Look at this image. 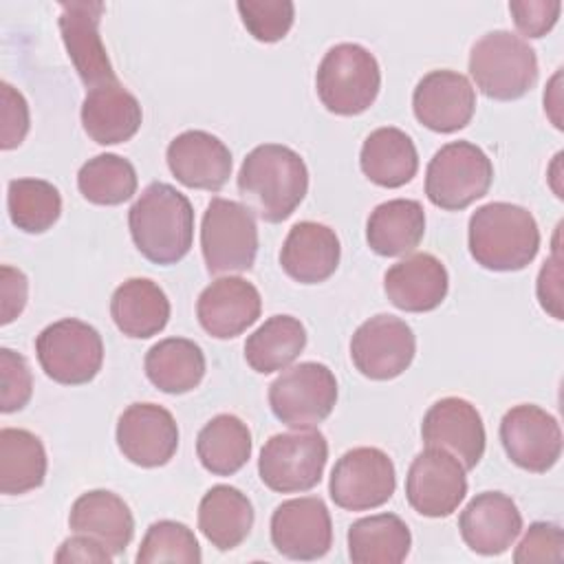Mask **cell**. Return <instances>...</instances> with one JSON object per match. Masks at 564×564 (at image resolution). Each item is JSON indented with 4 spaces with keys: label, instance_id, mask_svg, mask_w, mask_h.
I'll list each match as a JSON object with an SVG mask.
<instances>
[{
    "label": "cell",
    "instance_id": "cell-1",
    "mask_svg": "<svg viewBox=\"0 0 564 564\" xmlns=\"http://www.w3.org/2000/svg\"><path fill=\"white\" fill-rule=\"evenodd\" d=\"M238 192L264 223L286 220L308 192L304 159L282 143L256 145L238 170Z\"/></svg>",
    "mask_w": 564,
    "mask_h": 564
},
{
    "label": "cell",
    "instance_id": "cell-2",
    "mask_svg": "<svg viewBox=\"0 0 564 564\" xmlns=\"http://www.w3.org/2000/svg\"><path fill=\"white\" fill-rule=\"evenodd\" d=\"M134 247L154 264H176L194 240V209L189 198L170 183H150L128 212Z\"/></svg>",
    "mask_w": 564,
    "mask_h": 564
},
{
    "label": "cell",
    "instance_id": "cell-3",
    "mask_svg": "<svg viewBox=\"0 0 564 564\" xmlns=\"http://www.w3.org/2000/svg\"><path fill=\"white\" fill-rule=\"evenodd\" d=\"M469 253L482 269L520 271L540 249V229L527 207L494 200L469 216Z\"/></svg>",
    "mask_w": 564,
    "mask_h": 564
},
{
    "label": "cell",
    "instance_id": "cell-4",
    "mask_svg": "<svg viewBox=\"0 0 564 564\" xmlns=\"http://www.w3.org/2000/svg\"><path fill=\"white\" fill-rule=\"evenodd\" d=\"M469 75L476 88L496 101H513L538 82L533 46L505 29L478 37L469 51Z\"/></svg>",
    "mask_w": 564,
    "mask_h": 564
},
{
    "label": "cell",
    "instance_id": "cell-5",
    "mask_svg": "<svg viewBox=\"0 0 564 564\" xmlns=\"http://www.w3.org/2000/svg\"><path fill=\"white\" fill-rule=\"evenodd\" d=\"M315 88L326 110L341 117L361 115L375 104L379 95V62L361 44H335L326 51L317 66Z\"/></svg>",
    "mask_w": 564,
    "mask_h": 564
},
{
    "label": "cell",
    "instance_id": "cell-6",
    "mask_svg": "<svg viewBox=\"0 0 564 564\" xmlns=\"http://www.w3.org/2000/svg\"><path fill=\"white\" fill-rule=\"evenodd\" d=\"M200 251L212 275L249 271L258 256L253 212L229 198H212L200 223Z\"/></svg>",
    "mask_w": 564,
    "mask_h": 564
},
{
    "label": "cell",
    "instance_id": "cell-7",
    "mask_svg": "<svg viewBox=\"0 0 564 564\" xmlns=\"http://www.w3.org/2000/svg\"><path fill=\"white\" fill-rule=\"evenodd\" d=\"M494 181L491 159L471 141H449L427 163L425 194L432 205L460 212L482 198Z\"/></svg>",
    "mask_w": 564,
    "mask_h": 564
},
{
    "label": "cell",
    "instance_id": "cell-8",
    "mask_svg": "<svg viewBox=\"0 0 564 564\" xmlns=\"http://www.w3.org/2000/svg\"><path fill=\"white\" fill-rule=\"evenodd\" d=\"M328 460L326 436L315 430H295L273 434L260 449V480L278 494H297L313 489Z\"/></svg>",
    "mask_w": 564,
    "mask_h": 564
},
{
    "label": "cell",
    "instance_id": "cell-9",
    "mask_svg": "<svg viewBox=\"0 0 564 564\" xmlns=\"http://www.w3.org/2000/svg\"><path fill=\"white\" fill-rule=\"evenodd\" d=\"M35 355L48 379L62 386H82L97 377L104 364V341L95 326L64 317L40 330Z\"/></svg>",
    "mask_w": 564,
    "mask_h": 564
},
{
    "label": "cell",
    "instance_id": "cell-10",
    "mask_svg": "<svg viewBox=\"0 0 564 564\" xmlns=\"http://www.w3.org/2000/svg\"><path fill=\"white\" fill-rule=\"evenodd\" d=\"M337 403V379L333 370L317 361H302L284 368L269 386V405L278 421L306 430L326 421Z\"/></svg>",
    "mask_w": 564,
    "mask_h": 564
},
{
    "label": "cell",
    "instance_id": "cell-11",
    "mask_svg": "<svg viewBox=\"0 0 564 564\" xmlns=\"http://www.w3.org/2000/svg\"><path fill=\"white\" fill-rule=\"evenodd\" d=\"M397 489L392 458L379 447H355L337 458L328 494L339 509L368 511L386 505Z\"/></svg>",
    "mask_w": 564,
    "mask_h": 564
},
{
    "label": "cell",
    "instance_id": "cell-12",
    "mask_svg": "<svg viewBox=\"0 0 564 564\" xmlns=\"http://www.w3.org/2000/svg\"><path fill=\"white\" fill-rule=\"evenodd\" d=\"M465 467L456 456L441 447L419 452L405 476V498L425 518H447L467 494Z\"/></svg>",
    "mask_w": 564,
    "mask_h": 564
},
{
    "label": "cell",
    "instance_id": "cell-13",
    "mask_svg": "<svg viewBox=\"0 0 564 564\" xmlns=\"http://www.w3.org/2000/svg\"><path fill=\"white\" fill-rule=\"evenodd\" d=\"M416 352L412 328L394 315L379 313L366 319L350 339L355 368L375 381H388L405 372Z\"/></svg>",
    "mask_w": 564,
    "mask_h": 564
},
{
    "label": "cell",
    "instance_id": "cell-14",
    "mask_svg": "<svg viewBox=\"0 0 564 564\" xmlns=\"http://www.w3.org/2000/svg\"><path fill=\"white\" fill-rule=\"evenodd\" d=\"M500 443L513 465L544 474L562 456V430L553 414L533 403H520L500 421Z\"/></svg>",
    "mask_w": 564,
    "mask_h": 564
},
{
    "label": "cell",
    "instance_id": "cell-15",
    "mask_svg": "<svg viewBox=\"0 0 564 564\" xmlns=\"http://www.w3.org/2000/svg\"><path fill=\"white\" fill-rule=\"evenodd\" d=\"M271 542L289 560L311 562L330 551L333 522L328 507L317 496L284 500L271 516Z\"/></svg>",
    "mask_w": 564,
    "mask_h": 564
},
{
    "label": "cell",
    "instance_id": "cell-16",
    "mask_svg": "<svg viewBox=\"0 0 564 564\" xmlns=\"http://www.w3.org/2000/svg\"><path fill=\"white\" fill-rule=\"evenodd\" d=\"M106 11L104 2H62L59 4V33L66 53L82 79L90 90L104 84L119 82L106 46L99 35V22Z\"/></svg>",
    "mask_w": 564,
    "mask_h": 564
},
{
    "label": "cell",
    "instance_id": "cell-17",
    "mask_svg": "<svg viewBox=\"0 0 564 564\" xmlns=\"http://www.w3.org/2000/svg\"><path fill=\"white\" fill-rule=\"evenodd\" d=\"M119 452L139 467H161L178 449V425L170 410L156 403H132L117 421Z\"/></svg>",
    "mask_w": 564,
    "mask_h": 564
},
{
    "label": "cell",
    "instance_id": "cell-18",
    "mask_svg": "<svg viewBox=\"0 0 564 564\" xmlns=\"http://www.w3.org/2000/svg\"><path fill=\"white\" fill-rule=\"evenodd\" d=\"M421 438L427 447H441L456 456L469 471L485 454V425L476 405L460 397H445L430 405L421 423Z\"/></svg>",
    "mask_w": 564,
    "mask_h": 564
},
{
    "label": "cell",
    "instance_id": "cell-19",
    "mask_svg": "<svg viewBox=\"0 0 564 564\" xmlns=\"http://www.w3.org/2000/svg\"><path fill=\"white\" fill-rule=\"evenodd\" d=\"M412 110L425 128L443 134L456 132L474 117L476 90L458 70H430L419 79L412 93Z\"/></svg>",
    "mask_w": 564,
    "mask_h": 564
},
{
    "label": "cell",
    "instance_id": "cell-20",
    "mask_svg": "<svg viewBox=\"0 0 564 564\" xmlns=\"http://www.w3.org/2000/svg\"><path fill=\"white\" fill-rule=\"evenodd\" d=\"M260 291L240 275H225L207 284L196 302V317L205 333L216 339H231L245 333L260 317Z\"/></svg>",
    "mask_w": 564,
    "mask_h": 564
},
{
    "label": "cell",
    "instance_id": "cell-21",
    "mask_svg": "<svg viewBox=\"0 0 564 564\" xmlns=\"http://www.w3.org/2000/svg\"><path fill=\"white\" fill-rule=\"evenodd\" d=\"M165 159L178 183L207 192H218L229 181L234 165L229 148L205 130L176 134L165 150Z\"/></svg>",
    "mask_w": 564,
    "mask_h": 564
},
{
    "label": "cell",
    "instance_id": "cell-22",
    "mask_svg": "<svg viewBox=\"0 0 564 564\" xmlns=\"http://www.w3.org/2000/svg\"><path fill=\"white\" fill-rule=\"evenodd\" d=\"M463 542L478 555L505 553L522 531L516 502L502 491L476 494L458 516Z\"/></svg>",
    "mask_w": 564,
    "mask_h": 564
},
{
    "label": "cell",
    "instance_id": "cell-23",
    "mask_svg": "<svg viewBox=\"0 0 564 564\" xmlns=\"http://www.w3.org/2000/svg\"><path fill=\"white\" fill-rule=\"evenodd\" d=\"M341 258V245L324 223L302 220L295 223L280 249V264L289 278L300 284H317L328 280Z\"/></svg>",
    "mask_w": 564,
    "mask_h": 564
},
{
    "label": "cell",
    "instance_id": "cell-24",
    "mask_svg": "<svg viewBox=\"0 0 564 564\" xmlns=\"http://www.w3.org/2000/svg\"><path fill=\"white\" fill-rule=\"evenodd\" d=\"M447 289V269L432 253L405 256L383 275V291L388 300L405 313L434 311L445 300Z\"/></svg>",
    "mask_w": 564,
    "mask_h": 564
},
{
    "label": "cell",
    "instance_id": "cell-25",
    "mask_svg": "<svg viewBox=\"0 0 564 564\" xmlns=\"http://www.w3.org/2000/svg\"><path fill=\"white\" fill-rule=\"evenodd\" d=\"M82 126L99 145H115L132 139L143 121L139 99L121 82L90 88L82 101Z\"/></svg>",
    "mask_w": 564,
    "mask_h": 564
},
{
    "label": "cell",
    "instance_id": "cell-26",
    "mask_svg": "<svg viewBox=\"0 0 564 564\" xmlns=\"http://www.w3.org/2000/svg\"><path fill=\"white\" fill-rule=\"evenodd\" d=\"M73 533L88 535L104 544L112 555H121L134 535V518L130 507L108 489L82 494L68 513Z\"/></svg>",
    "mask_w": 564,
    "mask_h": 564
},
{
    "label": "cell",
    "instance_id": "cell-27",
    "mask_svg": "<svg viewBox=\"0 0 564 564\" xmlns=\"http://www.w3.org/2000/svg\"><path fill=\"white\" fill-rule=\"evenodd\" d=\"M115 326L132 339H148L161 333L170 319V300L150 278H130L110 297Z\"/></svg>",
    "mask_w": 564,
    "mask_h": 564
},
{
    "label": "cell",
    "instance_id": "cell-28",
    "mask_svg": "<svg viewBox=\"0 0 564 564\" xmlns=\"http://www.w3.org/2000/svg\"><path fill=\"white\" fill-rule=\"evenodd\" d=\"M359 165L366 178L375 185L388 189L401 187L416 176V145L410 134L399 128H377L361 143Z\"/></svg>",
    "mask_w": 564,
    "mask_h": 564
},
{
    "label": "cell",
    "instance_id": "cell-29",
    "mask_svg": "<svg viewBox=\"0 0 564 564\" xmlns=\"http://www.w3.org/2000/svg\"><path fill=\"white\" fill-rule=\"evenodd\" d=\"M425 234V209L414 198H392L377 205L366 223L368 247L377 256H405Z\"/></svg>",
    "mask_w": 564,
    "mask_h": 564
},
{
    "label": "cell",
    "instance_id": "cell-30",
    "mask_svg": "<svg viewBox=\"0 0 564 564\" xmlns=\"http://www.w3.org/2000/svg\"><path fill=\"white\" fill-rule=\"evenodd\" d=\"M253 527L251 500L231 485H214L198 505V529L218 551L240 546Z\"/></svg>",
    "mask_w": 564,
    "mask_h": 564
},
{
    "label": "cell",
    "instance_id": "cell-31",
    "mask_svg": "<svg viewBox=\"0 0 564 564\" xmlns=\"http://www.w3.org/2000/svg\"><path fill=\"white\" fill-rule=\"evenodd\" d=\"M145 375L154 388L167 394H185L205 377V355L200 346L185 337H167L145 352Z\"/></svg>",
    "mask_w": 564,
    "mask_h": 564
},
{
    "label": "cell",
    "instance_id": "cell-32",
    "mask_svg": "<svg viewBox=\"0 0 564 564\" xmlns=\"http://www.w3.org/2000/svg\"><path fill=\"white\" fill-rule=\"evenodd\" d=\"M348 557L355 564H399L408 557L412 535L394 513H377L348 527Z\"/></svg>",
    "mask_w": 564,
    "mask_h": 564
},
{
    "label": "cell",
    "instance_id": "cell-33",
    "mask_svg": "<svg viewBox=\"0 0 564 564\" xmlns=\"http://www.w3.org/2000/svg\"><path fill=\"white\" fill-rule=\"evenodd\" d=\"M196 456L214 476H231L251 458V432L236 414H216L196 436Z\"/></svg>",
    "mask_w": 564,
    "mask_h": 564
},
{
    "label": "cell",
    "instance_id": "cell-34",
    "mask_svg": "<svg viewBox=\"0 0 564 564\" xmlns=\"http://www.w3.org/2000/svg\"><path fill=\"white\" fill-rule=\"evenodd\" d=\"M306 346V328L293 315L264 319L245 341V359L260 375L289 368Z\"/></svg>",
    "mask_w": 564,
    "mask_h": 564
},
{
    "label": "cell",
    "instance_id": "cell-35",
    "mask_svg": "<svg viewBox=\"0 0 564 564\" xmlns=\"http://www.w3.org/2000/svg\"><path fill=\"white\" fill-rule=\"evenodd\" d=\"M46 476V449L42 441L22 427L0 430V491L20 496L37 489Z\"/></svg>",
    "mask_w": 564,
    "mask_h": 564
},
{
    "label": "cell",
    "instance_id": "cell-36",
    "mask_svg": "<svg viewBox=\"0 0 564 564\" xmlns=\"http://www.w3.org/2000/svg\"><path fill=\"white\" fill-rule=\"evenodd\" d=\"M11 223L26 234H44L62 214L59 189L42 178H13L7 187Z\"/></svg>",
    "mask_w": 564,
    "mask_h": 564
},
{
    "label": "cell",
    "instance_id": "cell-37",
    "mask_svg": "<svg viewBox=\"0 0 564 564\" xmlns=\"http://www.w3.org/2000/svg\"><path fill=\"white\" fill-rule=\"evenodd\" d=\"M77 187L88 203L121 205L137 192V170L119 154H97L79 167Z\"/></svg>",
    "mask_w": 564,
    "mask_h": 564
},
{
    "label": "cell",
    "instance_id": "cell-38",
    "mask_svg": "<svg viewBox=\"0 0 564 564\" xmlns=\"http://www.w3.org/2000/svg\"><path fill=\"white\" fill-rule=\"evenodd\" d=\"M134 560L139 564H154V562L198 564L203 560V553L194 531L187 524L176 520H159L148 527Z\"/></svg>",
    "mask_w": 564,
    "mask_h": 564
},
{
    "label": "cell",
    "instance_id": "cell-39",
    "mask_svg": "<svg viewBox=\"0 0 564 564\" xmlns=\"http://www.w3.org/2000/svg\"><path fill=\"white\" fill-rule=\"evenodd\" d=\"M236 9L245 29L264 44L282 40L295 18V4L291 0H238Z\"/></svg>",
    "mask_w": 564,
    "mask_h": 564
},
{
    "label": "cell",
    "instance_id": "cell-40",
    "mask_svg": "<svg viewBox=\"0 0 564 564\" xmlns=\"http://www.w3.org/2000/svg\"><path fill=\"white\" fill-rule=\"evenodd\" d=\"M31 394L33 377L26 359L11 348H0V410L18 412L31 401Z\"/></svg>",
    "mask_w": 564,
    "mask_h": 564
},
{
    "label": "cell",
    "instance_id": "cell-41",
    "mask_svg": "<svg viewBox=\"0 0 564 564\" xmlns=\"http://www.w3.org/2000/svg\"><path fill=\"white\" fill-rule=\"evenodd\" d=\"M564 560V533L555 522H533L516 546L513 562H562Z\"/></svg>",
    "mask_w": 564,
    "mask_h": 564
},
{
    "label": "cell",
    "instance_id": "cell-42",
    "mask_svg": "<svg viewBox=\"0 0 564 564\" xmlns=\"http://www.w3.org/2000/svg\"><path fill=\"white\" fill-rule=\"evenodd\" d=\"M0 101H2V132H0V148L2 150H13L18 148L31 126L29 117V104L24 95L13 88L9 82L0 84Z\"/></svg>",
    "mask_w": 564,
    "mask_h": 564
},
{
    "label": "cell",
    "instance_id": "cell-43",
    "mask_svg": "<svg viewBox=\"0 0 564 564\" xmlns=\"http://www.w3.org/2000/svg\"><path fill=\"white\" fill-rule=\"evenodd\" d=\"M509 11L522 35L542 37L555 26L562 11V2L560 0H513L509 2Z\"/></svg>",
    "mask_w": 564,
    "mask_h": 564
},
{
    "label": "cell",
    "instance_id": "cell-44",
    "mask_svg": "<svg viewBox=\"0 0 564 564\" xmlns=\"http://www.w3.org/2000/svg\"><path fill=\"white\" fill-rule=\"evenodd\" d=\"M29 280L26 275L9 264L0 267V324H11L26 306Z\"/></svg>",
    "mask_w": 564,
    "mask_h": 564
},
{
    "label": "cell",
    "instance_id": "cell-45",
    "mask_svg": "<svg viewBox=\"0 0 564 564\" xmlns=\"http://www.w3.org/2000/svg\"><path fill=\"white\" fill-rule=\"evenodd\" d=\"M538 300L540 306L555 319H562V267H560V253L557 242L553 249V256L544 262L538 275Z\"/></svg>",
    "mask_w": 564,
    "mask_h": 564
},
{
    "label": "cell",
    "instance_id": "cell-46",
    "mask_svg": "<svg viewBox=\"0 0 564 564\" xmlns=\"http://www.w3.org/2000/svg\"><path fill=\"white\" fill-rule=\"evenodd\" d=\"M115 555L99 544L97 540L75 533L73 538L64 540L55 553V562H110Z\"/></svg>",
    "mask_w": 564,
    "mask_h": 564
}]
</instances>
